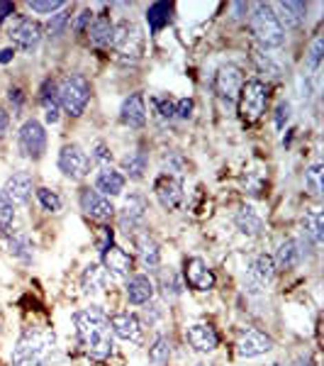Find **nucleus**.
<instances>
[{"instance_id": "1", "label": "nucleus", "mask_w": 324, "mask_h": 366, "mask_svg": "<svg viewBox=\"0 0 324 366\" xmlns=\"http://www.w3.org/2000/svg\"><path fill=\"white\" fill-rule=\"evenodd\" d=\"M76 332H79L81 345L85 347L93 359L103 361L112 354V340H110V322L105 318L100 308H85L74 315Z\"/></svg>"}, {"instance_id": "2", "label": "nucleus", "mask_w": 324, "mask_h": 366, "mask_svg": "<svg viewBox=\"0 0 324 366\" xmlns=\"http://www.w3.org/2000/svg\"><path fill=\"white\" fill-rule=\"evenodd\" d=\"M249 25L259 44L266 49H276L285 42V30H283L281 20H278L276 10L268 3H259L254 6V12L249 17Z\"/></svg>"}, {"instance_id": "3", "label": "nucleus", "mask_w": 324, "mask_h": 366, "mask_svg": "<svg viewBox=\"0 0 324 366\" xmlns=\"http://www.w3.org/2000/svg\"><path fill=\"white\" fill-rule=\"evenodd\" d=\"M57 93L59 103H61V108L66 110L68 115L79 117L90 100V84L79 73H68L57 84Z\"/></svg>"}, {"instance_id": "4", "label": "nucleus", "mask_w": 324, "mask_h": 366, "mask_svg": "<svg viewBox=\"0 0 324 366\" xmlns=\"http://www.w3.org/2000/svg\"><path fill=\"white\" fill-rule=\"evenodd\" d=\"M266 100H268V90H266V84H263V81H259V79L246 81L239 90L241 120L256 122L259 117L263 115V110H266Z\"/></svg>"}, {"instance_id": "5", "label": "nucleus", "mask_w": 324, "mask_h": 366, "mask_svg": "<svg viewBox=\"0 0 324 366\" xmlns=\"http://www.w3.org/2000/svg\"><path fill=\"white\" fill-rule=\"evenodd\" d=\"M112 47L127 59H139L144 54V32L136 22L122 20L112 30Z\"/></svg>"}, {"instance_id": "6", "label": "nucleus", "mask_w": 324, "mask_h": 366, "mask_svg": "<svg viewBox=\"0 0 324 366\" xmlns=\"http://www.w3.org/2000/svg\"><path fill=\"white\" fill-rule=\"evenodd\" d=\"M17 146L27 159H39L47 149V132L37 120H27L17 132Z\"/></svg>"}, {"instance_id": "7", "label": "nucleus", "mask_w": 324, "mask_h": 366, "mask_svg": "<svg viewBox=\"0 0 324 366\" xmlns=\"http://www.w3.org/2000/svg\"><path fill=\"white\" fill-rule=\"evenodd\" d=\"M59 168H61L63 176L71 178V181H81V178H85L90 171L88 154H85L79 144L61 146V152H59Z\"/></svg>"}, {"instance_id": "8", "label": "nucleus", "mask_w": 324, "mask_h": 366, "mask_svg": "<svg viewBox=\"0 0 324 366\" xmlns=\"http://www.w3.org/2000/svg\"><path fill=\"white\" fill-rule=\"evenodd\" d=\"M17 345H20L22 349L32 351V354L47 359L54 351L57 337H54V329H49V327H27L25 332H22L20 340H17Z\"/></svg>"}, {"instance_id": "9", "label": "nucleus", "mask_w": 324, "mask_h": 366, "mask_svg": "<svg viewBox=\"0 0 324 366\" xmlns=\"http://www.w3.org/2000/svg\"><path fill=\"white\" fill-rule=\"evenodd\" d=\"M241 86H244V79H241V71L234 66V64H225V66L217 68L214 73V90L222 100H234L239 95Z\"/></svg>"}, {"instance_id": "10", "label": "nucleus", "mask_w": 324, "mask_h": 366, "mask_svg": "<svg viewBox=\"0 0 324 366\" xmlns=\"http://www.w3.org/2000/svg\"><path fill=\"white\" fill-rule=\"evenodd\" d=\"M10 39L20 49L32 52V49H37V44L42 42V25L30 20V17H20V20H15V25L10 27Z\"/></svg>"}, {"instance_id": "11", "label": "nucleus", "mask_w": 324, "mask_h": 366, "mask_svg": "<svg viewBox=\"0 0 324 366\" xmlns=\"http://www.w3.org/2000/svg\"><path fill=\"white\" fill-rule=\"evenodd\" d=\"M154 193L166 210H176L183 205V183L176 176H168V173L159 176L156 183H154Z\"/></svg>"}, {"instance_id": "12", "label": "nucleus", "mask_w": 324, "mask_h": 366, "mask_svg": "<svg viewBox=\"0 0 324 366\" xmlns=\"http://www.w3.org/2000/svg\"><path fill=\"white\" fill-rule=\"evenodd\" d=\"M271 349H273V340L268 335H263V332H259V329H244V332H239V337H236V351H239V356H244V359L266 354V351H271Z\"/></svg>"}, {"instance_id": "13", "label": "nucleus", "mask_w": 324, "mask_h": 366, "mask_svg": "<svg viewBox=\"0 0 324 366\" xmlns=\"http://www.w3.org/2000/svg\"><path fill=\"white\" fill-rule=\"evenodd\" d=\"M79 200H81L83 213L93 220H100V222H105V220H110L112 215H115V205L110 203V198L100 195L95 189H83Z\"/></svg>"}, {"instance_id": "14", "label": "nucleus", "mask_w": 324, "mask_h": 366, "mask_svg": "<svg viewBox=\"0 0 324 366\" xmlns=\"http://www.w3.org/2000/svg\"><path fill=\"white\" fill-rule=\"evenodd\" d=\"M147 198L139 193H132L130 198L125 200V205H122V213H120V225L125 232H132L134 227H139L141 222H144V218H147Z\"/></svg>"}, {"instance_id": "15", "label": "nucleus", "mask_w": 324, "mask_h": 366, "mask_svg": "<svg viewBox=\"0 0 324 366\" xmlns=\"http://www.w3.org/2000/svg\"><path fill=\"white\" fill-rule=\"evenodd\" d=\"M185 283H188L190 288H195V291H210V288L214 286V273L210 271V267L203 262V259H198V256H193V259H188L185 262Z\"/></svg>"}, {"instance_id": "16", "label": "nucleus", "mask_w": 324, "mask_h": 366, "mask_svg": "<svg viewBox=\"0 0 324 366\" xmlns=\"http://www.w3.org/2000/svg\"><path fill=\"white\" fill-rule=\"evenodd\" d=\"M188 342L195 351H214L220 345V335L210 322H195L188 327Z\"/></svg>"}, {"instance_id": "17", "label": "nucleus", "mask_w": 324, "mask_h": 366, "mask_svg": "<svg viewBox=\"0 0 324 366\" xmlns=\"http://www.w3.org/2000/svg\"><path fill=\"white\" fill-rule=\"evenodd\" d=\"M132 267H134V259H132L125 249H120V247L112 244L110 249L103 251V269L108 273H112V276H117V278L130 276Z\"/></svg>"}, {"instance_id": "18", "label": "nucleus", "mask_w": 324, "mask_h": 366, "mask_svg": "<svg viewBox=\"0 0 324 366\" xmlns=\"http://www.w3.org/2000/svg\"><path fill=\"white\" fill-rule=\"evenodd\" d=\"M120 120L125 122L127 127H144L147 122V105H144V95L141 93H132L125 98L120 108Z\"/></svg>"}, {"instance_id": "19", "label": "nucleus", "mask_w": 324, "mask_h": 366, "mask_svg": "<svg viewBox=\"0 0 324 366\" xmlns=\"http://www.w3.org/2000/svg\"><path fill=\"white\" fill-rule=\"evenodd\" d=\"M3 195L10 200L12 205H25L32 195V176L25 171L12 173L10 178L6 181V189H3Z\"/></svg>"}, {"instance_id": "20", "label": "nucleus", "mask_w": 324, "mask_h": 366, "mask_svg": "<svg viewBox=\"0 0 324 366\" xmlns=\"http://www.w3.org/2000/svg\"><path fill=\"white\" fill-rule=\"evenodd\" d=\"M108 322H110L112 335H117L120 340L141 342V325L132 313H117V315H112Z\"/></svg>"}, {"instance_id": "21", "label": "nucleus", "mask_w": 324, "mask_h": 366, "mask_svg": "<svg viewBox=\"0 0 324 366\" xmlns=\"http://www.w3.org/2000/svg\"><path fill=\"white\" fill-rule=\"evenodd\" d=\"M95 191L105 198H112V195H120L125 191V176L120 171H115L112 166L100 168V173L95 176Z\"/></svg>"}, {"instance_id": "22", "label": "nucleus", "mask_w": 324, "mask_h": 366, "mask_svg": "<svg viewBox=\"0 0 324 366\" xmlns=\"http://www.w3.org/2000/svg\"><path fill=\"white\" fill-rule=\"evenodd\" d=\"M273 271H276V264H273L271 256H266V254L256 256L249 267V281H251V286H254V291L266 286L273 278Z\"/></svg>"}, {"instance_id": "23", "label": "nucleus", "mask_w": 324, "mask_h": 366, "mask_svg": "<svg viewBox=\"0 0 324 366\" xmlns=\"http://www.w3.org/2000/svg\"><path fill=\"white\" fill-rule=\"evenodd\" d=\"M154 298V283L147 276H132L127 281V300L132 305H144Z\"/></svg>"}, {"instance_id": "24", "label": "nucleus", "mask_w": 324, "mask_h": 366, "mask_svg": "<svg viewBox=\"0 0 324 366\" xmlns=\"http://www.w3.org/2000/svg\"><path fill=\"white\" fill-rule=\"evenodd\" d=\"M112 30H115V25L110 22V17L98 15L95 20H90V25H88L90 42H93L95 47H110L112 44Z\"/></svg>"}, {"instance_id": "25", "label": "nucleus", "mask_w": 324, "mask_h": 366, "mask_svg": "<svg viewBox=\"0 0 324 366\" xmlns=\"http://www.w3.org/2000/svg\"><path fill=\"white\" fill-rule=\"evenodd\" d=\"M234 222H236V227H239V232H244V235H249V237L259 235V232L263 230V220H261V215L254 210V205H241L239 213L234 215Z\"/></svg>"}, {"instance_id": "26", "label": "nucleus", "mask_w": 324, "mask_h": 366, "mask_svg": "<svg viewBox=\"0 0 324 366\" xmlns=\"http://www.w3.org/2000/svg\"><path fill=\"white\" fill-rule=\"evenodd\" d=\"M303 227H305V235L312 240L314 247L322 244V242H324V213H322V210L312 208L310 213H305Z\"/></svg>"}, {"instance_id": "27", "label": "nucleus", "mask_w": 324, "mask_h": 366, "mask_svg": "<svg viewBox=\"0 0 324 366\" xmlns=\"http://www.w3.org/2000/svg\"><path fill=\"white\" fill-rule=\"evenodd\" d=\"M105 269L100 267V264H88L83 271V276H81V288H83V293H88V296H93V293H100L105 288Z\"/></svg>"}, {"instance_id": "28", "label": "nucleus", "mask_w": 324, "mask_h": 366, "mask_svg": "<svg viewBox=\"0 0 324 366\" xmlns=\"http://www.w3.org/2000/svg\"><path fill=\"white\" fill-rule=\"evenodd\" d=\"M42 108H44V120H47L49 125L59 122L61 103H59L57 84H44V88H42Z\"/></svg>"}, {"instance_id": "29", "label": "nucleus", "mask_w": 324, "mask_h": 366, "mask_svg": "<svg viewBox=\"0 0 324 366\" xmlns=\"http://www.w3.org/2000/svg\"><path fill=\"white\" fill-rule=\"evenodd\" d=\"M136 249H139V256L144 267L147 269H156L159 262H161V251H159L156 240H152L149 235H139L136 237Z\"/></svg>"}, {"instance_id": "30", "label": "nucleus", "mask_w": 324, "mask_h": 366, "mask_svg": "<svg viewBox=\"0 0 324 366\" xmlns=\"http://www.w3.org/2000/svg\"><path fill=\"white\" fill-rule=\"evenodd\" d=\"M305 12H307V6L305 3H295V0H287V3H281V25L285 22V27H300L305 20ZM283 27V30H285Z\"/></svg>"}, {"instance_id": "31", "label": "nucleus", "mask_w": 324, "mask_h": 366, "mask_svg": "<svg viewBox=\"0 0 324 366\" xmlns=\"http://www.w3.org/2000/svg\"><path fill=\"white\" fill-rule=\"evenodd\" d=\"M300 254H303V251L298 249V242L285 240V242H281V247H278L276 262H273V264H278L281 269H293L295 264L300 262Z\"/></svg>"}, {"instance_id": "32", "label": "nucleus", "mask_w": 324, "mask_h": 366, "mask_svg": "<svg viewBox=\"0 0 324 366\" xmlns=\"http://www.w3.org/2000/svg\"><path fill=\"white\" fill-rule=\"evenodd\" d=\"M122 171H127V176L139 181V178L144 176V171H147V154L141 152V149L127 154V157L122 159Z\"/></svg>"}, {"instance_id": "33", "label": "nucleus", "mask_w": 324, "mask_h": 366, "mask_svg": "<svg viewBox=\"0 0 324 366\" xmlns=\"http://www.w3.org/2000/svg\"><path fill=\"white\" fill-rule=\"evenodd\" d=\"M168 20H171V6H168V3H154L147 10V22L152 32L163 30V27L168 25Z\"/></svg>"}, {"instance_id": "34", "label": "nucleus", "mask_w": 324, "mask_h": 366, "mask_svg": "<svg viewBox=\"0 0 324 366\" xmlns=\"http://www.w3.org/2000/svg\"><path fill=\"white\" fill-rule=\"evenodd\" d=\"M168 356H171V342H168V337L159 335L156 340H154V345L149 347V364L152 366H166Z\"/></svg>"}, {"instance_id": "35", "label": "nucleus", "mask_w": 324, "mask_h": 366, "mask_svg": "<svg viewBox=\"0 0 324 366\" xmlns=\"http://www.w3.org/2000/svg\"><path fill=\"white\" fill-rule=\"evenodd\" d=\"M32 242L30 237L25 235V232H12L10 237H8V251H10L12 256H17V259H30L32 256Z\"/></svg>"}, {"instance_id": "36", "label": "nucleus", "mask_w": 324, "mask_h": 366, "mask_svg": "<svg viewBox=\"0 0 324 366\" xmlns=\"http://www.w3.org/2000/svg\"><path fill=\"white\" fill-rule=\"evenodd\" d=\"M305 186H307V191L312 195H322V189H324V166L322 164H312V166L305 171Z\"/></svg>"}, {"instance_id": "37", "label": "nucleus", "mask_w": 324, "mask_h": 366, "mask_svg": "<svg viewBox=\"0 0 324 366\" xmlns=\"http://www.w3.org/2000/svg\"><path fill=\"white\" fill-rule=\"evenodd\" d=\"M161 283H163V293H166V298H178L181 293H183V283H181V276L176 271H163L161 273Z\"/></svg>"}, {"instance_id": "38", "label": "nucleus", "mask_w": 324, "mask_h": 366, "mask_svg": "<svg viewBox=\"0 0 324 366\" xmlns=\"http://www.w3.org/2000/svg\"><path fill=\"white\" fill-rule=\"evenodd\" d=\"M12 366H47L42 356L32 354V351L22 349L20 345H15V351H12Z\"/></svg>"}, {"instance_id": "39", "label": "nucleus", "mask_w": 324, "mask_h": 366, "mask_svg": "<svg viewBox=\"0 0 324 366\" xmlns=\"http://www.w3.org/2000/svg\"><path fill=\"white\" fill-rule=\"evenodd\" d=\"M37 200H39V205H42L47 213H59L61 210V198H59L54 191H49V189H37Z\"/></svg>"}, {"instance_id": "40", "label": "nucleus", "mask_w": 324, "mask_h": 366, "mask_svg": "<svg viewBox=\"0 0 324 366\" xmlns=\"http://www.w3.org/2000/svg\"><path fill=\"white\" fill-rule=\"evenodd\" d=\"M12 220H15V205L3 195L0 191V230L8 232L12 227Z\"/></svg>"}, {"instance_id": "41", "label": "nucleus", "mask_w": 324, "mask_h": 366, "mask_svg": "<svg viewBox=\"0 0 324 366\" xmlns=\"http://www.w3.org/2000/svg\"><path fill=\"white\" fill-rule=\"evenodd\" d=\"M254 61H256V66L261 68V71H266L268 76H278V73H281V66L273 61L271 54L261 52V49H256V52H254Z\"/></svg>"}, {"instance_id": "42", "label": "nucleus", "mask_w": 324, "mask_h": 366, "mask_svg": "<svg viewBox=\"0 0 324 366\" xmlns=\"http://www.w3.org/2000/svg\"><path fill=\"white\" fill-rule=\"evenodd\" d=\"M322 52H324V37L317 35V37H314V42L310 44V54H307L310 71H314V68L319 66V61H322Z\"/></svg>"}, {"instance_id": "43", "label": "nucleus", "mask_w": 324, "mask_h": 366, "mask_svg": "<svg viewBox=\"0 0 324 366\" xmlns=\"http://www.w3.org/2000/svg\"><path fill=\"white\" fill-rule=\"evenodd\" d=\"M68 22V12H57V15H52V20L47 22V32H49V39H57V37H61L63 27H66Z\"/></svg>"}, {"instance_id": "44", "label": "nucleus", "mask_w": 324, "mask_h": 366, "mask_svg": "<svg viewBox=\"0 0 324 366\" xmlns=\"http://www.w3.org/2000/svg\"><path fill=\"white\" fill-rule=\"evenodd\" d=\"M66 6L63 0H32L30 3V10L34 12H57Z\"/></svg>"}, {"instance_id": "45", "label": "nucleus", "mask_w": 324, "mask_h": 366, "mask_svg": "<svg viewBox=\"0 0 324 366\" xmlns=\"http://www.w3.org/2000/svg\"><path fill=\"white\" fill-rule=\"evenodd\" d=\"M93 159H95L98 164H103V168H105L108 164L112 162V152L103 144V142H98V144L93 146Z\"/></svg>"}, {"instance_id": "46", "label": "nucleus", "mask_w": 324, "mask_h": 366, "mask_svg": "<svg viewBox=\"0 0 324 366\" xmlns=\"http://www.w3.org/2000/svg\"><path fill=\"white\" fill-rule=\"evenodd\" d=\"M154 103H156V110L161 117H176V103L171 98H156Z\"/></svg>"}, {"instance_id": "47", "label": "nucleus", "mask_w": 324, "mask_h": 366, "mask_svg": "<svg viewBox=\"0 0 324 366\" xmlns=\"http://www.w3.org/2000/svg\"><path fill=\"white\" fill-rule=\"evenodd\" d=\"M193 115V100L190 98H183L176 103V117H181V120H188V117Z\"/></svg>"}, {"instance_id": "48", "label": "nucleus", "mask_w": 324, "mask_h": 366, "mask_svg": "<svg viewBox=\"0 0 324 366\" xmlns=\"http://www.w3.org/2000/svg\"><path fill=\"white\" fill-rule=\"evenodd\" d=\"M287 120H290V105H287V103H281V105L276 108V125H278V130H283Z\"/></svg>"}, {"instance_id": "49", "label": "nucleus", "mask_w": 324, "mask_h": 366, "mask_svg": "<svg viewBox=\"0 0 324 366\" xmlns=\"http://www.w3.org/2000/svg\"><path fill=\"white\" fill-rule=\"evenodd\" d=\"M90 15H93V12H90V10H81V12H79V17H76V22H74V30H76V32L88 30V25H90Z\"/></svg>"}, {"instance_id": "50", "label": "nucleus", "mask_w": 324, "mask_h": 366, "mask_svg": "<svg viewBox=\"0 0 324 366\" xmlns=\"http://www.w3.org/2000/svg\"><path fill=\"white\" fill-rule=\"evenodd\" d=\"M12 12H15V6H12V3H6V0H0V22H6Z\"/></svg>"}, {"instance_id": "51", "label": "nucleus", "mask_w": 324, "mask_h": 366, "mask_svg": "<svg viewBox=\"0 0 324 366\" xmlns=\"http://www.w3.org/2000/svg\"><path fill=\"white\" fill-rule=\"evenodd\" d=\"M8 127H10V115L6 113V108H0V139L6 137Z\"/></svg>"}, {"instance_id": "52", "label": "nucleus", "mask_w": 324, "mask_h": 366, "mask_svg": "<svg viewBox=\"0 0 324 366\" xmlns=\"http://www.w3.org/2000/svg\"><path fill=\"white\" fill-rule=\"evenodd\" d=\"M12 57H15V49L8 47V49H0V64H8L12 61Z\"/></svg>"}, {"instance_id": "53", "label": "nucleus", "mask_w": 324, "mask_h": 366, "mask_svg": "<svg viewBox=\"0 0 324 366\" xmlns=\"http://www.w3.org/2000/svg\"><path fill=\"white\" fill-rule=\"evenodd\" d=\"M10 100H15V105L20 108V105H22V90L20 88H12L10 90Z\"/></svg>"}, {"instance_id": "54", "label": "nucleus", "mask_w": 324, "mask_h": 366, "mask_svg": "<svg viewBox=\"0 0 324 366\" xmlns=\"http://www.w3.org/2000/svg\"><path fill=\"white\" fill-rule=\"evenodd\" d=\"M293 366H310V364H307V361H303V359H300V361H295Z\"/></svg>"}, {"instance_id": "55", "label": "nucleus", "mask_w": 324, "mask_h": 366, "mask_svg": "<svg viewBox=\"0 0 324 366\" xmlns=\"http://www.w3.org/2000/svg\"><path fill=\"white\" fill-rule=\"evenodd\" d=\"M198 366H212V364H205V361H203V364H198Z\"/></svg>"}, {"instance_id": "56", "label": "nucleus", "mask_w": 324, "mask_h": 366, "mask_svg": "<svg viewBox=\"0 0 324 366\" xmlns=\"http://www.w3.org/2000/svg\"><path fill=\"white\" fill-rule=\"evenodd\" d=\"M273 366H276V364H273Z\"/></svg>"}]
</instances>
